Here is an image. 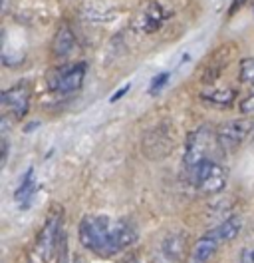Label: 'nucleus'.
I'll list each match as a JSON object with an SVG mask.
<instances>
[{"label":"nucleus","instance_id":"20","mask_svg":"<svg viewBox=\"0 0 254 263\" xmlns=\"http://www.w3.org/2000/svg\"><path fill=\"white\" fill-rule=\"evenodd\" d=\"M127 90H129V84H127V86H123V88H121V90H119V92H117V94H115V96H111V100H110V102H117V98H121V96H123V94H125Z\"/></svg>","mask_w":254,"mask_h":263},{"label":"nucleus","instance_id":"5","mask_svg":"<svg viewBox=\"0 0 254 263\" xmlns=\"http://www.w3.org/2000/svg\"><path fill=\"white\" fill-rule=\"evenodd\" d=\"M169 16V10L161 2L147 0L133 16V30L139 34H155L165 26Z\"/></svg>","mask_w":254,"mask_h":263},{"label":"nucleus","instance_id":"10","mask_svg":"<svg viewBox=\"0 0 254 263\" xmlns=\"http://www.w3.org/2000/svg\"><path fill=\"white\" fill-rule=\"evenodd\" d=\"M221 246H222L221 237L217 235V231L210 230L206 235H203V237L195 243L193 253H190V257H189V263H208Z\"/></svg>","mask_w":254,"mask_h":263},{"label":"nucleus","instance_id":"15","mask_svg":"<svg viewBox=\"0 0 254 263\" xmlns=\"http://www.w3.org/2000/svg\"><path fill=\"white\" fill-rule=\"evenodd\" d=\"M167 80H169V74H167V72H163V74L155 76V78H153V82H151V86H149V92H151V94H157L159 90L165 86Z\"/></svg>","mask_w":254,"mask_h":263},{"label":"nucleus","instance_id":"8","mask_svg":"<svg viewBox=\"0 0 254 263\" xmlns=\"http://www.w3.org/2000/svg\"><path fill=\"white\" fill-rule=\"evenodd\" d=\"M60 228H62V215H60V212H54V214L46 219L44 228H42L40 235H38L36 251H38L40 257L46 259V261L52 257L56 246L60 243V237H62V230H60Z\"/></svg>","mask_w":254,"mask_h":263},{"label":"nucleus","instance_id":"21","mask_svg":"<svg viewBox=\"0 0 254 263\" xmlns=\"http://www.w3.org/2000/svg\"><path fill=\"white\" fill-rule=\"evenodd\" d=\"M76 263H83V261H76Z\"/></svg>","mask_w":254,"mask_h":263},{"label":"nucleus","instance_id":"18","mask_svg":"<svg viewBox=\"0 0 254 263\" xmlns=\"http://www.w3.org/2000/svg\"><path fill=\"white\" fill-rule=\"evenodd\" d=\"M240 263H254V247H248L242 251L240 255Z\"/></svg>","mask_w":254,"mask_h":263},{"label":"nucleus","instance_id":"19","mask_svg":"<svg viewBox=\"0 0 254 263\" xmlns=\"http://www.w3.org/2000/svg\"><path fill=\"white\" fill-rule=\"evenodd\" d=\"M244 2H246V0H232V4H230V14H235L238 8H242Z\"/></svg>","mask_w":254,"mask_h":263},{"label":"nucleus","instance_id":"2","mask_svg":"<svg viewBox=\"0 0 254 263\" xmlns=\"http://www.w3.org/2000/svg\"><path fill=\"white\" fill-rule=\"evenodd\" d=\"M224 149L219 144V138H217V132L208 126H201L197 130H193L187 138V144H185V158H183V164H185V172L193 170L197 164H201L206 158H217L219 154H222Z\"/></svg>","mask_w":254,"mask_h":263},{"label":"nucleus","instance_id":"3","mask_svg":"<svg viewBox=\"0 0 254 263\" xmlns=\"http://www.w3.org/2000/svg\"><path fill=\"white\" fill-rule=\"evenodd\" d=\"M86 72H88L86 62H66V64L48 72L46 84L50 92L60 94V96H68V94H74L81 88Z\"/></svg>","mask_w":254,"mask_h":263},{"label":"nucleus","instance_id":"17","mask_svg":"<svg viewBox=\"0 0 254 263\" xmlns=\"http://www.w3.org/2000/svg\"><path fill=\"white\" fill-rule=\"evenodd\" d=\"M58 263H68V241H66V233L60 237V243H58Z\"/></svg>","mask_w":254,"mask_h":263},{"label":"nucleus","instance_id":"4","mask_svg":"<svg viewBox=\"0 0 254 263\" xmlns=\"http://www.w3.org/2000/svg\"><path fill=\"white\" fill-rule=\"evenodd\" d=\"M193 185L203 194H219L226 185V170L219 158H206L187 172Z\"/></svg>","mask_w":254,"mask_h":263},{"label":"nucleus","instance_id":"11","mask_svg":"<svg viewBox=\"0 0 254 263\" xmlns=\"http://www.w3.org/2000/svg\"><path fill=\"white\" fill-rule=\"evenodd\" d=\"M34 194H36V176H34V170H28L22 180L18 183L14 192V199L16 203L20 205V210H28L32 205V199H34Z\"/></svg>","mask_w":254,"mask_h":263},{"label":"nucleus","instance_id":"9","mask_svg":"<svg viewBox=\"0 0 254 263\" xmlns=\"http://www.w3.org/2000/svg\"><path fill=\"white\" fill-rule=\"evenodd\" d=\"M76 50H78V38H76V34L72 30V26L68 22H64V24L58 26V30H56L54 38H52L50 52H52V56L56 60L66 62V60H70L76 54Z\"/></svg>","mask_w":254,"mask_h":263},{"label":"nucleus","instance_id":"6","mask_svg":"<svg viewBox=\"0 0 254 263\" xmlns=\"http://www.w3.org/2000/svg\"><path fill=\"white\" fill-rule=\"evenodd\" d=\"M254 130V122L248 118H242V120H230V122H224L222 126L217 128V138H219V144L224 152H230V149H237L238 146L244 144V140L252 134Z\"/></svg>","mask_w":254,"mask_h":263},{"label":"nucleus","instance_id":"7","mask_svg":"<svg viewBox=\"0 0 254 263\" xmlns=\"http://www.w3.org/2000/svg\"><path fill=\"white\" fill-rule=\"evenodd\" d=\"M30 96L32 90L28 82H18L12 88L4 90L2 92V108H4V112H8L16 120H22L30 110Z\"/></svg>","mask_w":254,"mask_h":263},{"label":"nucleus","instance_id":"1","mask_svg":"<svg viewBox=\"0 0 254 263\" xmlns=\"http://www.w3.org/2000/svg\"><path fill=\"white\" fill-rule=\"evenodd\" d=\"M79 243L97 257H111L135 243V228L121 219L103 214L83 215L78 228Z\"/></svg>","mask_w":254,"mask_h":263},{"label":"nucleus","instance_id":"12","mask_svg":"<svg viewBox=\"0 0 254 263\" xmlns=\"http://www.w3.org/2000/svg\"><path fill=\"white\" fill-rule=\"evenodd\" d=\"M201 98L205 100L206 104H213V106H219V108H226V106H232V102L237 98V92L232 88H215V86H208L201 92Z\"/></svg>","mask_w":254,"mask_h":263},{"label":"nucleus","instance_id":"14","mask_svg":"<svg viewBox=\"0 0 254 263\" xmlns=\"http://www.w3.org/2000/svg\"><path fill=\"white\" fill-rule=\"evenodd\" d=\"M238 78L240 82L254 88V58H244L238 66Z\"/></svg>","mask_w":254,"mask_h":263},{"label":"nucleus","instance_id":"16","mask_svg":"<svg viewBox=\"0 0 254 263\" xmlns=\"http://www.w3.org/2000/svg\"><path fill=\"white\" fill-rule=\"evenodd\" d=\"M240 110L244 112V114H254V88H252V92L246 96V98L240 102Z\"/></svg>","mask_w":254,"mask_h":263},{"label":"nucleus","instance_id":"13","mask_svg":"<svg viewBox=\"0 0 254 263\" xmlns=\"http://www.w3.org/2000/svg\"><path fill=\"white\" fill-rule=\"evenodd\" d=\"M242 230V219L238 217V215H232V217H228V219H224L221 226H217L215 231H217V235L221 237L222 243H226V241H230V239H235L238 233Z\"/></svg>","mask_w":254,"mask_h":263}]
</instances>
